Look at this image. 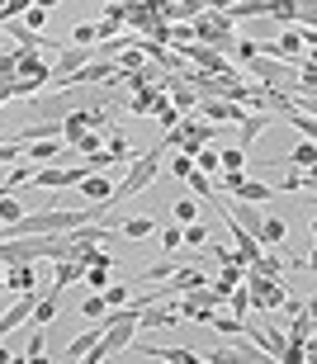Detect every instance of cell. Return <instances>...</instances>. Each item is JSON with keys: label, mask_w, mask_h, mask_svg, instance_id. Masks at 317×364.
<instances>
[{"label": "cell", "mask_w": 317, "mask_h": 364, "mask_svg": "<svg viewBox=\"0 0 317 364\" xmlns=\"http://www.w3.org/2000/svg\"><path fill=\"white\" fill-rule=\"evenodd\" d=\"M161 156H166V147H152V151H142L138 161H128V176L114 185V199H109L114 213H119V203H128L133 194H142V189L156 180V171H161Z\"/></svg>", "instance_id": "cell-1"}, {"label": "cell", "mask_w": 317, "mask_h": 364, "mask_svg": "<svg viewBox=\"0 0 317 364\" xmlns=\"http://www.w3.org/2000/svg\"><path fill=\"white\" fill-rule=\"evenodd\" d=\"M14 81L48 85L53 81V62H43V57H33V53H19V62H14Z\"/></svg>", "instance_id": "cell-2"}, {"label": "cell", "mask_w": 317, "mask_h": 364, "mask_svg": "<svg viewBox=\"0 0 317 364\" xmlns=\"http://www.w3.org/2000/svg\"><path fill=\"white\" fill-rule=\"evenodd\" d=\"M124 28H128V5H104V19L95 24V38L109 43V38H119Z\"/></svg>", "instance_id": "cell-3"}, {"label": "cell", "mask_w": 317, "mask_h": 364, "mask_svg": "<svg viewBox=\"0 0 317 364\" xmlns=\"http://www.w3.org/2000/svg\"><path fill=\"white\" fill-rule=\"evenodd\" d=\"M284 237H289V228H284V218L265 213V223L256 228V246H265V251H275V246H284Z\"/></svg>", "instance_id": "cell-4"}, {"label": "cell", "mask_w": 317, "mask_h": 364, "mask_svg": "<svg viewBox=\"0 0 317 364\" xmlns=\"http://www.w3.org/2000/svg\"><path fill=\"white\" fill-rule=\"evenodd\" d=\"M57 156H71L67 142H33V147H24V161L28 166H53Z\"/></svg>", "instance_id": "cell-5"}, {"label": "cell", "mask_w": 317, "mask_h": 364, "mask_svg": "<svg viewBox=\"0 0 317 364\" xmlns=\"http://www.w3.org/2000/svg\"><path fill=\"white\" fill-rule=\"evenodd\" d=\"M222 19L227 24H237V19H265L270 14V0H242V5H218Z\"/></svg>", "instance_id": "cell-6"}, {"label": "cell", "mask_w": 317, "mask_h": 364, "mask_svg": "<svg viewBox=\"0 0 317 364\" xmlns=\"http://www.w3.org/2000/svg\"><path fill=\"white\" fill-rule=\"evenodd\" d=\"M270 123H275V114H247V119L237 123V133H242V137H237V147L247 151L251 142H256V137H261L265 128H270Z\"/></svg>", "instance_id": "cell-7"}, {"label": "cell", "mask_w": 317, "mask_h": 364, "mask_svg": "<svg viewBox=\"0 0 317 364\" xmlns=\"http://www.w3.org/2000/svg\"><path fill=\"white\" fill-rule=\"evenodd\" d=\"M81 199L85 203H109L114 199V180L109 176H85L81 180Z\"/></svg>", "instance_id": "cell-8"}, {"label": "cell", "mask_w": 317, "mask_h": 364, "mask_svg": "<svg viewBox=\"0 0 317 364\" xmlns=\"http://www.w3.org/2000/svg\"><path fill=\"white\" fill-rule=\"evenodd\" d=\"M33 265H5V294H33Z\"/></svg>", "instance_id": "cell-9"}, {"label": "cell", "mask_w": 317, "mask_h": 364, "mask_svg": "<svg viewBox=\"0 0 317 364\" xmlns=\"http://www.w3.org/2000/svg\"><path fill=\"white\" fill-rule=\"evenodd\" d=\"M270 194H275V189L265 185V180H242V185L232 189L237 203H256V208H261V203H270Z\"/></svg>", "instance_id": "cell-10"}, {"label": "cell", "mask_w": 317, "mask_h": 364, "mask_svg": "<svg viewBox=\"0 0 317 364\" xmlns=\"http://www.w3.org/2000/svg\"><path fill=\"white\" fill-rule=\"evenodd\" d=\"M284 341H289V346H313V303L294 317V326L284 331Z\"/></svg>", "instance_id": "cell-11"}, {"label": "cell", "mask_w": 317, "mask_h": 364, "mask_svg": "<svg viewBox=\"0 0 317 364\" xmlns=\"http://www.w3.org/2000/svg\"><path fill=\"white\" fill-rule=\"evenodd\" d=\"M57 303H62V294H57V289H43L38 303H33V317H28V322H33V326H48V322L57 317Z\"/></svg>", "instance_id": "cell-12"}, {"label": "cell", "mask_w": 317, "mask_h": 364, "mask_svg": "<svg viewBox=\"0 0 317 364\" xmlns=\"http://www.w3.org/2000/svg\"><path fill=\"white\" fill-rule=\"evenodd\" d=\"M104 137H109V147H104V156H109V166H119V161H138V151L128 147V137L119 133V128H109Z\"/></svg>", "instance_id": "cell-13"}, {"label": "cell", "mask_w": 317, "mask_h": 364, "mask_svg": "<svg viewBox=\"0 0 317 364\" xmlns=\"http://www.w3.org/2000/svg\"><path fill=\"white\" fill-rule=\"evenodd\" d=\"M76 279H85V265H81V260H57V279H53L57 294H62V289H71Z\"/></svg>", "instance_id": "cell-14"}, {"label": "cell", "mask_w": 317, "mask_h": 364, "mask_svg": "<svg viewBox=\"0 0 317 364\" xmlns=\"http://www.w3.org/2000/svg\"><path fill=\"white\" fill-rule=\"evenodd\" d=\"M119 232H124V237H133V242H138V237H152L156 232V218L147 213V218H124V223H119Z\"/></svg>", "instance_id": "cell-15"}, {"label": "cell", "mask_w": 317, "mask_h": 364, "mask_svg": "<svg viewBox=\"0 0 317 364\" xmlns=\"http://www.w3.org/2000/svg\"><path fill=\"white\" fill-rule=\"evenodd\" d=\"M100 336H104V326L95 322V326H90V331H81V336H76V341H71V346H67V360H81V355L90 350V346H95Z\"/></svg>", "instance_id": "cell-16"}, {"label": "cell", "mask_w": 317, "mask_h": 364, "mask_svg": "<svg viewBox=\"0 0 317 364\" xmlns=\"http://www.w3.org/2000/svg\"><path fill=\"white\" fill-rule=\"evenodd\" d=\"M270 189H284V194H313V171H299V176H284L279 185Z\"/></svg>", "instance_id": "cell-17"}, {"label": "cell", "mask_w": 317, "mask_h": 364, "mask_svg": "<svg viewBox=\"0 0 317 364\" xmlns=\"http://www.w3.org/2000/svg\"><path fill=\"white\" fill-rule=\"evenodd\" d=\"M251 270H256V274H265V279H279V284H284V260H275V256H270V251H261Z\"/></svg>", "instance_id": "cell-18"}, {"label": "cell", "mask_w": 317, "mask_h": 364, "mask_svg": "<svg viewBox=\"0 0 317 364\" xmlns=\"http://www.w3.org/2000/svg\"><path fill=\"white\" fill-rule=\"evenodd\" d=\"M279 166H294V171H313V142H299V147H294Z\"/></svg>", "instance_id": "cell-19"}, {"label": "cell", "mask_w": 317, "mask_h": 364, "mask_svg": "<svg viewBox=\"0 0 317 364\" xmlns=\"http://www.w3.org/2000/svg\"><path fill=\"white\" fill-rule=\"evenodd\" d=\"M194 176H204V180L218 176V151H213V147H204L199 156H194Z\"/></svg>", "instance_id": "cell-20"}, {"label": "cell", "mask_w": 317, "mask_h": 364, "mask_svg": "<svg viewBox=\"0 0 317 364\" xmlns=\"http://www.w3.org/2000/svg\"><path fill=\"white\" fill-rule=\"evenodd\" d=\"M71 151H81V156H95V151H104V133H81L76 142H71Z\"/></svg>", "instance_id": "cell-21"}, {"label": "cell", "mask_w": 317, "mask_h": 364, "mask_svg": "<svg viewBox=\"0 0 317 364\" xmlns=\"http://www.w3.org/2000/svg\"><path fill=\"white\" fill-rule=\"evenodd\" d=\"M100 298H104V308H124L128 298H133V284H109Z\"/></svg>", "instance_id": "cell-22"}, {"label": "cell", "mask_w": 317, "mask_h": 364, "mask_svg": "<svg viewBox=\"0 0 317 364\" xmlns=\"http://www.w3.org/2000/svg\"><path fill=\"white\" fill-rule=\"evenodd\" d=\"M171 213H176L180 228H194V223H199V203H194V199H180L176 208H171Z\"/></svg>", "instance_id": "cell-23"}, {"label": "cell", "mask_w": 317, "mask_h": 364, "mask_svg": "<svg viewBox=\"0 0 317 364\" xmlns=\"http://www.w3.org/2000/svg\"><path fill=\"white\" fill-rule=\"evenodd\" d=\"M152 119H156V123H161L166 133H171V128H176V123H180V114H176V105H171V100H161V105H156V109H152Z\"/></svg>", "instance_id": "cell-24"}, {"label": "cell", "mask_w": 317, "mask_h": 364, "mask_svg": "<svg viewBox=\"0 0 317 364\" xmlns=\"http://www.w3.org/2000/svg\"><path fill=\"white\" fill-rule=\"evenodd\" d=\"M242 274H247L242 265H227V270H222V279H213V289H218V294H232L237 284H242Z\"/></svg>", "instance_id": "cell-25"}, {"label": "cell", "mask_w": 317, "mask_h": 364, "mask_svg": "<svg viewBox=\"0 0 317 364\" xmlns=\"http://www.w3.org/2000/svg\"><path fill=\"white\" fill-rule=\"evenodd\" d=\"M208 256H213V260H222V270H227V265H242V260H237V251H232V246H222V242H213V246H208ZM242 270H247V265H242Z\"/></svg>", "instance_id": "cell-26"}, {"label": "cell", "mask_w": 317, "mask_h": 364, "mask_svg": "<svg viewBox=\"0 0 317 364\" xmlns=\"http://www.w3.org/2000/svg\"><path fill=\"white\" fill-rule=\"evenodd\" d=\"M81 317H85V322H100V317H104V298L90 294V298L81 303Z\"/></svg>", "instance_id": "cell-27"}, {"label": "cell", "mask_w": 317, "mask_h": 364, "mask_svg": "<svg viewBox=\"0 0 317 364\" xmlns=\"http://www.w3.org/2000/svg\"><path fill=\"white\" fill-rule=\"evenodd\" d=\"M208 326H218L222 336H242V326H247V322H237V317H222V312H213V322H208Z\"/></svg>", "instance_id": "cell-28"}, {"label": "cell", "mask_w": 317, "mask_h": 364, "mask_svg": "<svg viewBox=\"0 0 317 364\" xmlns=\"http://www.w3.org/2000/svg\"><path fill=\"white\" fill-rule=\"evenodd\" d=\"M180 246H208V232L194 223V228H180Z\"/></svg>", "instance_id": "cell-29"}, {"label": "cell", "mask_w": 317, "mask_h": 364, "mask_svg": "<svg viewBox=\"0 0 317 364\" xmlns=\"http://www.w3.org/2000/svg\"><path fill=\"white\" fill-rule=\"evenodd\" d=\"M19 218H24V208H19V203H14V199H0V228H10V223H19Z\"/></svg>", "instance_id": "cell-30"}, {"label": "cell", "mask_w": 317, "mask_h": 364, "mask_svg": "<svg viewBox=\"0 0 317 364\" xmlns=\"http://www.w3.org/2000/svg\"><path fill=\"white\" fill-rule=\"evenodd\" d=\"M48 19V5H28V14H24V28L28 33H38V24Z\"/></svg>", "instance_id": "cell-31"}, {"label": "cell", "mask_w": 317, "mask_h": 364, "mask_svg": "<svg viewBox=\"0 0 317 364\" xmlns=\"http://www.w3.org/2000/svg\"><path fill=\"white\" fill-rule=\"evenodd\" d=\"M270 19H284V24H299V5H270Z\"/></svg>", "instance_id": "cell-32"}, {"label": "cell", "mask_w": 317, "mask_h": 364, "mask_svg": "<svg viewBox=\"0 0 317 364\" xmlns=\"http://www.w3.org/2000/svg\"><path fill=\"white\" fill-rule=\"evenodd\" d=\"M85 284H90L95 294H104V289H109V270H85Z\"/></svg>", "instance_id": "cell-33"}, {"label": "cell", "mask_w": 317, "mask_h": 364, "mask_svg": "<svg viewBox=\"0 0 317 364\" xmlns=\"http://www.w3.org/2000/svg\"><path fill=\"white\" fill-rule=\"evenodd\" d=\"M171 176L190 180V176H194V161H190V156H176V161H171Z\"/></svg>", "instance_id": "cell-34"}, {"label": "cell", "mask_w": 317, "mask_h": 364, "mask_svg": "<svg viewBox=\"0 0 317 364\" xmlns=\"http://www.w3.org/2000/svg\"><path fill=\"white\" fill-rule=\"evenodd\" d=\"M185 185H190L194 194H199V199H213V185H208L204 176H190V180H185Z\"/></svg>", "instance_id": "cell-35"}, {"label": "cell", "mask_w": 317, "mask_h": 364, "mask_svg": "<svg viewBox=\"0 0 317 364\" xmlns=\"http://www.w3.org/2000/svg\"><path fill=\"white\" fill-rule=\"evenodd\" d=\"M289 270H313V256H308V251H294V256H289Z\"/></svg>", "instance_id": "cell-36"}, {"label": "cell", "mask_w": 317, "mask_h": 364, "mask_svg": "<svg viewBox=\"0 0 317 364\" xmlns=\"http://www.w3.org/2000/svg\"><path fill=\"white\" fill-rule=\"evenodd\" d=\"M161 246H166V251H171V256H176V251H180V228L161 232Z\"/></svg>", "instance_id": "cell-37"}, {"label": "cell", "mask_w": 317, "mask_h": 364, "mask_svg": "<svg viewBox=\"0 0 317 364\" xmlns=\"http://www.w3.org/2000/svg\"><path fill=\"white\" fill-rule=\"evenodd\" d=\"M24 355H43V326L33 331V341H28V350H24Z\"/></svg>", "instance_id": "cell-38"}, {"label": "cell", "mask_w": 317, "mask_h": 364, "mask_svg": "<svg viewBox=\"0 0 317 364\" xmlns=\"http://www.w3.org/2000/svg\"><path fill=\"white\" fill-rule=\"evenodd\" d=\"M24 360H28V364H53L48 355H24Z\"/></svg>", "instance_id": "cell-39"}, {"label": "cell", "mask_w": 317, "mask_h": 364, "mask_svg": "<svg viewBox=\"0 0 317 364\" xmlns=\"http://www.w3.org/2000/svg\"><path fill=\"white\" fill-rule=\"evenodd\" d=\"M5 364H28V360H24V355H10V360H5Z\"/></svg>", "instance_id": "cell-40"}, {"label": "cell", "mask_w": 317, "mask_h": 364, "mask_svg": "<svg viewBox=\"0 0 317 364\" xmlns=\"http://www.w3.org/2000/svg\"><path fill=\"white\" fill-rule=\"evenodd\" d=\"M0 294H5V270H0Z\"/></svg>", "instance_id": "cell-41"}, {"label": "cell", "mask_w": 317, "mask_h": 364, "mask_svg": "<svg viewBox=\"0 0 317 364\" xmlns=\"http://www.w3.org/2000/svg\"><path fill=\"white\" fill-rule=\"evenodd\" d=\"M166 364H171V360H166Z\"/></svg>", "instance_id": "cell-42"}]
</instances>
